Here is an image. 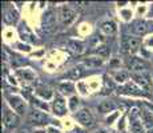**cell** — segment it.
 Here are the masks:
<instances>
[{
  "instance_id": "obj_1",
  "label": "cell",
  "mask_w": 153,
  "mask_h": 133,
  "mask_svg": "<svg viewBox=\"0 0 153 133\" xmlns=\"http://www.w3.org/2000/svg\"><path fill=\"white\" fill-rule=\"evenodd\" d=\"M28 121L31 124H33L35 126H37V128H44V129L49 125H55V126L57 125L59 128L61 126L60 121L53 119L52 116H49L48 112H43V111H39V109H35V108H32L31 111H29Z\"/></svg>"
},
{
  "instance_id": "obj_2",
  "label": "cell",
  "mask_w": 153,
  "mask_h": 133,
  "mask_svg": "<svg viewBox=\"0 0 153 133\" xmlns=\"http://www.w3.org/2000/svg\"><path fill=\"white\" fill-rule=\"evenodd\" d=\"M12 73H13L15 79H16V81L22 85V88H35L39 84L37 73L29 67L16 69V71H13Z\"/></svg>"
},
{
  "instance_id": "obj_3",
  "label": "cell",
  "mask_w": 153,
  "mask_h": 133,
  "mask_svg": "<svg viewBox=\"0 0 153 133\" xmlns=\"http://www.w3.org/2000/svg\"><path fill=\"white\" fill-rule=\"evenodd\" d=\"M5 104L13 112H16L20 117L29 113V103L20 93H7L5 94Z\"/></svg>"
},
{
  "instance_id": "obj_4",
  "label": "cell",
  "mask_w": 153,
  "mask_h": 133,
  "mask_svg": "<svg viewBox=\"0 0 153 133\" xmlns=\"http://www.w3.org/2000/svg\"><path fill=\"white\" fill-rule=\"evenodd\" d=\"M120 48L125 56L129 55H137L140 49L143 48V39L136 37L133 35H123L120 39Z\"/></svg>"
},
{
  "instance_id": "obj_5",
  "label": "cell",
  "mask_w": 153,
  "mask_h": 133,
  "mask_svg": "<svg viewBox=\"0 0 153 133\" xmlns=\"http://www.w3.org/2000/svg\"><path fill=\"white\" fill-rule=\"evenodd\" d=\"M128 119V131L129 133H146V128L141 121V113L139 106H132L126 112Z\"/></svg>"
},
{
  "instance_id": "obj_6",
  "label": "cell",
  "mask_w": 153,
  "mask_h": 133,
  "mask_svg": "<svg viewBox=\"0 0 153 133\" xmlns=\"http://www.w3.org/2000/svg\"><path fill=\"white\" fill-rule=\"evenodd\" d=\"M116 93L120 94V96H126V97H141L144 100H148V97H149V92H146L143 88H140L132 80L124 85H119Z\"/></svg>"
},
{
  "instance_id": "obj_7",
  "label": "cell",
  "mask_w": 153,
  "mask_h": 133,
  "mask_svg": "<svg viewBox=\"0 0 153 133\" xmlns=\"http://www.w3.org/2000/svg\"><path fill=\"white\" fill-rule=\"evenodd\" d=\"M124 68L128 69L131 73L145 72V71H149L151 63L148 60L141 59L137 55H129V56H125V59H124Z\"/></svg>"
},
{
  "instance_id": "obj_8",
  "label": "cell",
  "mask_w": 153,
  "mask_h": 133,
  "mask_svg": "<svg viewBox=\"0 0 153 133\" xmlns=\"http://www.w3.org/2000/svg\"><path fill=\"white\" fill-rule=\"evenodd\" d=\"M17 35L20 37V41L25 44H29V45H37L40 44V39L32 28L28 25V23L25 20H22V22L17 24Z\"/></svg>"
},
{
  "instance_id": "obj_9",
  "label": "cell",
  "mask_w": 153,
  "mask_h": 133,
  "mask_svg": "<svg viewBox=\"0 0 153 133\" xmlns=\"http://www.w3.org/2000/svg\"><path fill=\"white\" fill-rule=\"evenodd\" d=\"M73 117H75L76 123L85 129H91L96 125L95 114H93V112L91 111L89 108H87V106H81L76 113H73Z\"/></svg>"
},
{
  "instance_id": "obj_10",
  "label": "cell",
  "mask_w": 153,
  "mask_h": 133,
  "mask_svg": "<svg viewBox=\"0 0 153 133\" xmlns=\"http://www.w3.org/2000/svg\"><path fill=\"white\" fill-rule=\"evenodd\" d=\"M57 15H59V23L61 27L64 28H68L76 22L77 19V11L75 8H72L68 4H64L61 7L57 8Z\"/></svg>"
},
{
  "instance_id": "obj_11",
  "label": "cell",
  "mask_w": 153,
  "mask_h": 133,
  "mask_svg": "<svg viewBox=\"0 0 153 133\" xmlns=\"http://www.w3.org/2000/svg\"><path fill=\"white\" fill-rule=\"evenodd\" d=\"M51 112L55 117H64L69 113L68 109V100L64 96L56 92V96L51 101Z\"/></svg>"
},
{
  "instance_id": "obj_12",
  "label": "cell",
  "mask_w": 153,
  "mask_h": 133,
  "mask_svg": "<svg viewBox=\"0 0 153 133\" xmlns=\"http://www.w3.org/2000/svg\"><path fill=\"white\" fill-rule=\"evenodd\" d=\"M20 123H22V117L16 112H13L7 104L3 105V125L4 128L12 131L20 125Z\"/></svg>"
},
{
  "instance_id": "obj_13",
  "label": "cell",
  "mask_w": 153,
  "mask_h": 133,
  "mask_svg": "<svg viewBox=\"0 0 153 133\" xmlns=\"http://www.w3.org/2000/svg\"><path fill=\"white\" fill-rule=\"evenodd\" d=\"M131 80L136 82L140 88H143L146 92H152L153 89V79L151 75V71H145V72H134L131 73Z\"/></svg>"
},
{
  "instance_id": "obj_14",
  "label": "cell",
  "mask_w": 153,
  "mask_h": 133,
  "mask_svg": "<svg viewBox=\"0 0 153 133\" xmlns=\"http://www.w3.org/2000/svg\"><path fill=\"white\" fill-rule=\"evenodd\" d=\"M59 22V15L56 10H52V8H48V10L44 12L43 17H42V27L43 31L47 32V33H51V32L56 31V24Z\"/></svg>"
},
{
  "instance_id": "obj_15",
  "label": "cell",
  "mask_w": 153,
  "mask_h": 133,
  "mask_svg": "<svg viewBox=\"0 0 153 133\" xmlns=\"http://www.w3.org/2000/svg\"><path fill=\"white\" fill-rule=\"evenodd\" d=\"M128 33L133 35L136 37H143L149 35V27H148V20L145 19H137L133 22L129 23V28H128Z\"/></svg>"
},
{
  "instance_id": "obj_16",
  "label": "cell",
  "mask_w": 153,
  "mask_h": 133,
  "mask_svg": "<svg viewBox=\"0 0 153 133\" xmlns=\"http://www.w3.org/2000/svg\"><path fill=\"white\" fill-rule=\"evenodd\" d=\"M33 94L35 96H37L39 99L44 100V101L51 103L52 100H53V97L56 96V92L53 91V88H51L48 84L39 82V84L33 88Z\"/></svg>"
},
{
  "instance_id": "obj_17",
  "label": "cell",
  "mask_w": 153,
  "mask_h": 133,
  "mask_svg": "<svg viewBox=\"0 0 153 133\" xmlns=\"http://www.w3.org/2000/svg\"><path fill=\"white\" fill-rule=\"evenodd\" d=\"M20 12L15 8V4H5L3 10V22L5 25H13L19 22Z\"/></svg>"
},
{
  "instance_id": "obj_18",
  "label": "cell",
  "mask_w": 153,
  "mask_h": 133,
  "mask_svg": "<svg viewBox=\"0 0 153 133\" xmlns=\"http://www.w3.org/2000/svg\"><path fill=\"white\" fill-rule=\"evenodd\" d=\"M96 109H97L99 114H101V116H108V114L119 111L120 104L112 99H105V100H102V101L99 103L97 106H96Z\"/></svg>"
},
{
  "instance_id": "obj_19",
  "label": "cell",
  "mask_w": 153,
  "mask_h": 133,
  "mask_svg": "<svg viewBox=\"0 0 153 133\" xmlns=\"http://www.w3.org/2000/svg\"><path fill=\"white\" fill-rule=\"evenodd\" d=\"M64 48H65L71 55H75V56H80L85 52L84 43L77 39H68L64 43Z\"/></svg>"
},
{
  "instance_id": "obj_20",
  "label": "cell",
  "mask_w": 153,
  "mask_h": 133,
  "mask_svg": "<svg viewBox=\"0 0 153 133\" xmlns=\"http://www.w3.org/2000/svg\"><path fill=\"white\" fill-rule=\"evenodd\" d=\"M76 84L73 81H69V80H63V81H60L57 84V92L59 94H61V96L64 97H72L76 94Z\"/></svg>"
},
{
  "instance_id": "obj_21",
  "label": "cell",
  "mask_w": 153,
  "mask_h": 133,
  "mask_svg": "<svg viewBox=\"0 0 153 133\" xmlns=\"http://www.w3.org/2000/svg\"><path fill=\"white\" fill-rule=\"evenodd\" d=\"M117 88H119V85H117L116 81L111 77L109 73L102 76V84H101V89H100L101 92L100 93L104 94V96H109V94L117 92Z\"/></svg>"
},
{
  "instance_id": "obj_22",
  "label": "cell",
  "mask_w": 153,
  "mask_h": 133,
  "mask_svg": "<svg viewBox=\"0 0 153 133\" xmlns=\"http://www.w3.org/2000/svg\"><path fill=\"white\" fill-rule=\"evenodd\" d=\"M111 77L116 81L117 85H124L128 81H131V72L125 68H121V69H117V71H112L109 72Z\"/></svg>"
},
{
  "instance_id": "obj_23",
  "label": "cell",
  "mask_w": 153,
  "mask_h": 133,
  "mask_svg": "<svg viewBox=\"0 0 153 133\" xmlns=\"http://www.w3.org/2000/svg\"><path fill=\"white\" fill-rule=\"evenodd\" d=\"M104 63H105L104 59L99 57V56H95V55H91V56L84 57L80 64L85 69H96V68H100L104 65Z\"/></svg>"
},
{
  "instance_id": "obj_24",
  "label": "cell",
  "mask_w": 153,
  "mask_h": 133,
  "mask_svg": "<svg viewBox=\"0 0 153 133\" xmlns=\"http://www.w3.org/2000/svg\"><path fill=\"white\" fill-rule=\"evenodd\" d=\"M100 33L104 35V36H114L117 33V24L113 22V20H102L99 25Z\"/></svg>"
},
{
  "instance_id": "obj_25",
  "label": "cell",
  "mask_w": 153,
  "mask_h": 133,
  "mask_svg": "<svg viewBox=\"0 0 153 133\" xmlns=\"http://www.w3.org/2000/svg\"><path fill=\"white\" fill-rule=\"evenodd\" d=\"M84 69H85V68L81 65V64H79V65L71 68L68 72L64 73V79L69 80V81H73V82L77 81V80H80V79L84 77V75H85Z\"/></svg>"
},
{
  "instance_id": "obj_26",
  "label": "cell",
  "mask_w": 153,
  "mask_h": 133,
  "mask_svg": "<svg viewBox=\"0 0 153 133\" xmlns=\"http://www.w3.org/2000/svg\"><path fill=\"white\" fill-rule=\"evenodd\" d=\"M140 113H141V121H143L144 126L146 128V131L153 129V113H152V112H149L148 109L144 108V106L141 105Z\"/></svg>"
},
{
  "instance_id": "obj_27",
  "label": "cell",
  "mask_w": 153,
  "mask_h": 133,
  "mask_svg": "<svg viewBox=\"0 0 153 133\" xmlns=\"http://www.w3.org/2000/svg\"><path fill=\"white\" fill-rule=\"evenodd\" d=\"M92 55L99 56V57L107 60V59H111V48L107 44H97L95 47V49L92 51Z\"/></svg>"
},
{
  "instance_id": "obj_28",
  "label": "cell",
  "mask_w": 153,
  "mask_h": 133,
  "mask_svg": "<svg viewBox=\"0 0 153 133\" xmlns=\"http://www.w3.org/2000/svg\"><path fill=\"white\" fill-rule=\"evenodd\" d=\"M80 104H81V100H80V97H79L77 94L69 97L68 99V109H69V112L76 113V112L80 109Z\"/></svg>"
},
{
  "instance_id": "obj_29",
  "label": "cell",
  "mask_w": 153,
  "mask_h": 133,
  "mask_svg": "<svg viewBox=\"0 0 153 133\" xmlns=\"http://www.w3.org/2000/svg\"><path fill=\"white\" fill-rule=\"evenodd\" d=\"M123 114H121V112H120V109L119 111H116V112H113V113H111V114H108V116H105V124L107 125H113L114 123H119V117H121Z\"/></svg>"
},
{
  "instance_id": "obj_30",
  "label": "cell",
  "mask_w": 153,
  "mask_h": 133,
  "mask_svg": "<svg viewBox=\"0 0 153 133\" xmlns=\"http://www.w3.org/2000/svg\"><path fill=\"white\" fill-rule=\"evenodd\" d=\"M109 69L111 71H117V69H121V65H124V61H121V59L119 57H112L109 59Z\"/></svg>"
},
{
  "instance_id": "obj_31",
  "label": "cell",
  "mask_w": 153,
  "mask_h": 133,
  "mask_svg": "<svg viewBox=\"0 0 153 133\" xmlns=\"http://www.w3.org/2000/svg\"><path fill=\"white\" fill-rule=\"evenodd\" d=\"M15 47H16L17 51L23 52V53H29L32 51V45H29V44H25L23 43V41H19V43H15Z\"/></svg>"
},
{
  "instance_id": "obj_32",
  "label": "cell",
  "mask_w": 153,
  "mask_h": 133,
  "mask_svg": "<svg viewBox=\"0 0 153 133\" xmlns=\"http://www.w3.org/2000/svg\"><path fill=\"white\" fill-rule=\"evenodd\" d=\"M143 45L145 47L146 49H149V51H153V35H149L148 37H145V39L143 40Z\"/></svg>"
},
{
  "instance_id": "obj_33",
  "label": "cell",
  "mask_w": 153,
  "mask_h": 133,
  "mask_svg": "<svg viewBox=\"0 0 153 133\" xmlns=\"http://www.w3.org/2000/svg\"><path fill=\"white\" fill-rule=\"evenodd\" d=\"M123 15V20L126 23H131V20H132V11L131 10H121V12H120Z\"/></svg>"
},
{
  "instance_id": "obj_34",
  "label": "cell",
  "mask_w": 153,
  "mask_h": 133,
  "mask_svg": "<svg viewBox=\"0 0 153 133\" xmlns=\"http://www.w3.org/2000/svg\"><path fill=\"white\" fill-rule=\"evenodd\" d=\"M143 106L153 113V103L152 101H149V100H143Z\"/></svg>"
},
{
  "instance_id": "obj_35",
  "label": "cell",
  "mask_w": 153,
  "mask_h": 133,
  "mask_svg": "<svg viewBox=\"0 0 153 133\" xmlns=\"http://www.w3.org/2000/svg\"><path fill=\"white\" fill-rule=\"evenodd\" d=\"M47 132L48 133H61V131H60V128H56L55 125H49V126H47Z\"/></svg>"
},
{
  "instance_id": "obj_36",
  "label": "cell",
  "mask_w": 153,
  "mask_h": 133,
  "mask_svg": "<svg viewBox=\"0 0 153 133\" xmlns=\"http://www.w3.org/2000/svg\"><path fill=\"white\" fill-rule=\"evenodd\" d=\"M32 133H48V132H47V129H44V128H36Z\"/></svg>"
},
{
  "instance_id": "obj_37",
  "label": "cell",
  "mask_w": 153,
  "mask_h": 133,
  "mask_svg": "<svg viewBox=\"0 0 153 133\" xmlns=\"http://www.w3.org/2000/svg\"><path fill=\"white\" fill-rule=\"evenodd\" d=\"M95 133H109V131H107V129H99V131H96Z\"/></svg>"
},
{
  "instance_id": "obj_38",
  "label": "cell",
  "mask_w": 153,
  "mask_h": 133,
  "mask_svg": "<svg viewBox=\"0 0 153 133\" xmlns=\"http://www.w3.org/2000/svg\"><path fill=\"white\" fill-rule=\"evenodd\" d=\"M151 75H152V79H153V68L151 69Z\"/></svg>"
},
{
  "instance_id": "obj_39",
  "label": "cell",
  "mask_w": 153,
  "mask_h": 133,
  "mask_svg": "<svg viewBox=\"0 0 153 133\" xmlns=\"http://www.w3.org/2000/svg\"><path fill=\"white\" fill-rule=\"evenodd\" d=\"M151 61H152V64H153V56H152V60Z\"/></svg>"
},
{
  "instance_id": "obj_40",
  "label": "cell",
  "mask_w": 153,
  "mask_h": 133,
  "mask_svg": "<svg viewBox=\"0 0 153 133\" xmlns=\"http://www.w3.org/2000/svg\"><path fill=\"white\" fill-rule=\"evenodd\" d=\"M152 93H153V89H152Z\"/></svg>"
}]
</instances>
